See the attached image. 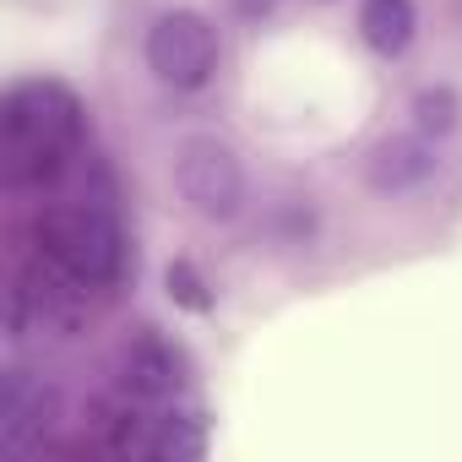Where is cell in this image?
<instances>
[{"instance_id": "12", "label": "cell", "mask_w": 462, "mask_h": 462, "mask_svg": "<svg viewBox=\"0 0 462 462\" xmlns=\"http://www.w3.org/2000/svg\"><path fill=\"white\" fill-rule=\"evenodd\" d=\"M235 6H240L245 17H262V12H273V0H235Z\"/></svg>"}, {"instance_id": "6", "label": "cell", "mask_w": 462, "mask_h": 462, "mask_svg": "<svg viewBox=\"0 0 462 462\" xmlns=\"http://www.w3.org/2000/svg\"><path fill=\"white\" fill-rule=\"evenodd\" d=\"M435 174V147L424 136H381L365 158V185L381 196H408Z\"/></svg>"}, {"instance_id": "7", "label": "cell", "mask_w": 462, "mask_h": 462, "mask_svg": "<svg viewBox=\"0 0 462 462\" xmlns=\"http://www.w3.org/2000/svg\"><path fill=\"white\" fill-rule=\"evenodd\" d=\"M413 28H419L413 0H365L359 6V39L375 55H402L413 44Z\"/></svg>"}, {"instance_id": "1", "label": "cell", "mask_w": 462, "mask_h": 462, "mask_svg": "<svg viewBox=\"0 0 462 462\" xmlns=\"http://www.w3.org/2000/svg\"><path fill=\"white\" fill-rule=\"evenodd\" d=\"M82 136V104L60 82H17L6 93V185H39Z\"/></svg>"}, {"instance_id": "4", "label": "cell", "mask_w": 462, "mask_h": 462, "mask_svg": "<svg viewBox=\"0 0 462 462\" xmlns=\"http://www.w3.org/2000/svg\"><path fill=\"white\" fill-rule=\"evenodd\" d=\"M147 71L174 88V93H196L212 82L217 71V28L201 12H163L147 28Z\"/></svg>"}, {"instance_id": "5", "label": "cell", "mask_w": 462, "mask_h": 462, "mask_svg": "<svg viewBox=\"0 0 462 462\" xmlns=\"http://www.w3.org/2000/svg\"><path fill=\"white\" fill-rule=\"evenodd\" d=\"M55 408H60V397L50 381H39L28 370H6V381H0V451L28 457L50 435Z\"/></svg>"}, {"instance_id": "2", "label": "cell", "mask_w": 462, "mask_h": 462, "mask_svg": "<svg viewBox=\"0 0 462 462\" xmlns=\"http://www.w3.org/2000/svg\"><path fill=\"white\" fill-rule=\"evenodd\" d=\"M44 251L55 262V273H66L77 289H104L120 278L125 267V235L120 217L104 201H77L50 212L44 223Z\"/></svg>"}, {"instance_id": "11", "label": "cell", "mask_w": 462, "mask_h": 462, "mask_svg": "<svg viewBox=\"0 0 462 462\" xmlns=\"http://www.w3.org/2000/svg\"><path fill=\"white\" fill-rule=\"evenodd\" d=\"M169 294H174L185 310H207V305H212V294H207V283L196 278L190 262H174V267H169Z\"/></svg>"}, {"instance_id": "10", "label": "cell", "mask_w": 462, "mask_h": 462, "mask_svg": "<svg viewBox=\"0 0 462 462\" xmlns=\"http://www.w3.org/2000/svg\"><path fill=\"white\" fill-rule=\"evenodd\" d=\"M413 120H419L424 136H446V131L457 125V93H451V88H424V93L413 98Z\"/></svg>"}, {"instance_id": "9", "label": "cell", "mask_w": 462, "mask_h": 462, "mask_svg": "<svg viewBox=\"0 0 462 462\" xmlns=\"http://www.w3.org/2000/svg\"><path fill=\"white\" fill-rule=\"evenodd\" d=\"M142 451L174 457V462H196L207 451V424L196 413H163V419H152V435H147Z\"/></svg>"}, {"instance_id": "3", "label": "cell", "mask_w": 462, "mask_h": 462, "mask_svg": "<svg viewBox=\"0 0 462 462\" xmlns=\"http://www.w3.org/2000/svg\"><path fill=\"white\" fill-rule=\"evenodd\" d=\"M174 190L185 196V207L207 223H228L245 207V163L212 131H196L174 147Z\"/></svg>"}, {"instance_id": "8", "label": "cell", "mask_w": 462, "mask_h": 462, "mask_svg": "<svg viewBox=\"0 0 462 462\" xmlns=\"http://www.w3.org/2000/svg\"><path fill=\"white\" fill-rule=\"evenodd\" d=\"M125 386H131L136 397H169V392L180 386V375H174V354H169L163 343L142 337V343L125 354Z\"/></svg>"}]
</instances>
